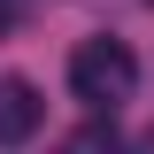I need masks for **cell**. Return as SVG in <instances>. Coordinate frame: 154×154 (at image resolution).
I'll return each mask as SVG.
<instances>
[{
    "mask_svg": "<svg viewBox=\"0 0 154 154\" xmlns=\"http://www.w3.org/2000/svg\"><path fill=\"white\" fill-rule=\"evenodd\" d=\"M139 154H154V131H146V139H139Z\"/></svg>",
    "mask_w": 154,
    "mask_h": 154,
    "instance_id": "cell-5",
    "label": "cell"
},
{
    "mask_svg": "<svg viewBox=\"0 0 154 154\" xmlns=\"http://www.w3.org/2000/svg\"><path fill=\"white\" fill-rule=\"evenodd\" d=\"M146 8H154V0H146Z\"/></svg>",
    "mask_w": 154,
    "mask_h": 154,
    "instance_id": "cell-6",
    "label": "cell"
},
{
    "mask_svg": "<svg viewBox=\"0 0 154 154\" xmlns=\"http://www.w3.org/2000/svg\"><path fill=\"white\" fill-rule=\"evenodd\" d=\"M16 23H23V0H0V38L16 31Z\"/></svg>",
    "mask_w": 154,
    "mask_h": 154,
    "instance_id": "cell-4",
    "label": "cell"
},
{
    "mask_svg": "<svg viewBox=\"0 0 154 154\" xmlns=\"http://www.w3.org/2000/svg\"><path fill=\"white\" fill-rule=\"evenodd\" d=\"M38 116H46V100L31 77H0V146H23L38 131Z\"/></svg>",
    "mask_w": 154,
    "mask_h": 154,
    "instance_id": "cell-2",
    "label": "cell"
},
{
    "mask_svg": "<svg viewBox=\"0 0 154 154\" xmlns=\"http://www.w3.org/2000/svg\"><path fill=\"white\" fill-rule=\"evenodd\" d=\"M69 93L85 100V108H123V100L139 93V54L123 46V38H85L69 54Z\"/></svg>",
    "mask_w": 154,
    "mask_h": 154,
    "instance_id": "cell-1",
    "label": "cell"
},
{
    "mask_svg": "<svg viewBox=\"0 0 154 154\" xmlns=\"http://www.w3.org/2000/svg\"><path fill=\"white\" fill-rule=\"evenodd\" d=\"M54 154H123V146H116V131H108V123H85V131H69Z\"/></svg>",
    "mask_w": 154,
    "mask_h": 154,
    "instance_id": "cell-3",
    "label": "cell"
}]
</instances>
